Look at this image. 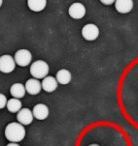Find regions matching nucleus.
I'll use <instances>...</instances> for the list:
<instances>
[{
    "label": "nucleus",
    "instance_id": "f257e3e1",
    "mask_svg": "<svg viewBox=\"0 0 138 146\" xmlns=\"http://www.w3.org/2000/svg\"><path fill=\"white\" fill-rule=\"evenodd\" d=\"M5 135L12 142L22 141L26 135V130L21 123H10L5 129Z\"/></svg>",
    "mask_w": 138,
    "mask_h": 146
},
{
    "label": "nucleus",
    "instance_id": "f03ea898",
    "mask_svg": "<svg viewBox=\"0 0 138 146\" xmlns=\"http://www.w3.org/2000/svg\"><path fill=\"white\" fill-rule=\"evenodd\" d=\"M49 73V66L43 60L35 61L30 66V74L36 80L39 78H45Z\"/></svg>",
    "mask_w": 138,
    "mask_h": 146
},
{
    "label": "nucleus",
    "instance_id": "7ed1b4c3",
    "mask_svg": "<svg viewBox=\"0 0 138 146\" xmlns=\"http://www.w3.org/2000/svg\"><path fill=\"white\" fill-rule=\"evenodd\" d=\"M32 55L27 49H19L15 54V61L19 66L26 67L31 62Z\"/></svg>",
    "mask_w": 138,
    "mask_h": 146
},
{
    "label": "nucleus",
    "instance_id": "20e7f679",
    "mask_svg": "<svg viewBox=\"0 0 138 146\" xmlns=\"http://www.w3.org/2000/svg\"><path fill=\"white\" fill-rule=\"evenodd\" d=\"M16 67V61L11 55H2L0 57V71L2 73H11Z\"/></svg>",
    "mask_w": 138,
    "mask_h": 146
},
{
    "label": "nucleus",
    "instance_id": "39448f33",
    "mask_svg": "<svg viewBox=\"0 0 138 146\" xmlns=\"http://www.w3.org/2000/svg\"><path fill=\"white\" fill-rule=\"evenodd\" d=\"M82 35L87 41H94L99 35V29L94 24H87L83 27Z\"/></svg>",
    "mask_w": 138,
    "mask_h": 146
},
{
    "label": "nucleus",
    "instance_id": "423d86ee",
    "mask_svg": "<svg viewBox=\"0 0 138 146\" xmlns=\"http://www.w3.org/2000/svg\"><path fill=\"white\" fill-rule=\"evenodd\" d=\"M68 15L72 19H80L84 18V16L86 15V8H85V6L82 3L76 2V3H73L69 7Z\"/></svg>",
    "mask_w": 138,
    "mask_h": 146
},
{
    "label": "nucleus",
    "instance_id": "0eeeda50",
    "mask_svg": "<svg viewBox=\"0 0 138 146\" xmlns=\"http://www.w3.org/2000/svg\"><path fill=\"white\" fill-rule=\"evenodd\" d=\"M115 8L121 14L129 13L133 8V1L132 0H116Z\"/></svg>",
    "mask_w": 138,
    "mask_h": 146
},
{
    "label": "nucleus",
    "instance_id": "6e6552de",
    "mask_svg": "<svg viewBox=\"0 0 138 146\" xmlns=\"http://www.w3.org/2000/svg\"><path fill=\"white\" fill-rule=\"evenodd\" d=\"M17 119L21 124L28 125V124H30L32 122V120H33V113H32L28 108H22V110L18 112Z\"/></svg>",
    "mask_w": 138,
    "mask_h": 146
},
{
    "label": "nucleus",
    "instance_id": "1a4fd4ad",
    "mask_svg": "<svg viewBox=\"0 0 138 146\" xmlns=\"http://www.w3.org/2000/svg\"><path fill=\"white\" fill-rule=\"evenodd\" d=\"M41 89H42V84L36 78H31V80H28L26 81V90L30 95H37V94L40 93Z\"/></svg>",
    "mask_w": 138,
    "mask_h": 146
},
{
    "label": "nucleus",
    "instance_id": "9d476101",
    "mask_svg": "<svg viewBox=\"0 0 138 146\" xmlns=\"http://www.w3.org/2000/svg\"><path fill=\"white\" fill-rule=\"evenodd\" d=\"M32 113H33V116L36 119L44 120L49 115V108H48L47 106L43 105V104H38V105H36L33 108Z\"/></svg>",
    "mask_w": 138,
    "mask_h": 146
},
{
    "label": "nucleus",
    "instance_id": "9b49d317",
    "mask_svg": "<svg viewBox=\"0 0 138 146\" xmlns=\"http://www.w3.org/2000/svg\"><path fill=\"white\" fill-rule=\"evenodd\" d=\"M57 78H53V76H46L42 81V88L44 89L46 92H54L57 87Z\"/></svg>",
    "mask_w": 138,
    "mask_h": 146
},
{
    "label": "nucleus",
    "instance_id": "f8f14e48",
    "mask_svg": "<svg viewBox=\"0 0 138 146\" xmlns=\"http://www.w3.org/2000/svg\"><path fill=\"white\" fill-rule=\"evenodd\" d=\"M26 86H24L22 83H15L11 86V89H10L11 95L16 99L22 98L24 96V94H26Z\"/></svg>",
    "mask_w": 138,
    "mask_h": 146
},
{
    "label": "nucleus",
    "instance_id": "ddd939ff",
    "mask_svg": "<svg viewBox=\"0 0 138 146\" xmlns=\"http://www.w3.org/2000/svg\"><path fill=\"white\" fill-rule=\"evenodd\" d=\"M47 5V0H27V6L33 12H41Z\"/></svg>",
    "mask_w": 138,
    "mask_h": 146
},
{
    "label": "nucleus",
    "instance_id": "4468645a",
    "mask_svg": "<svg viewBox=\"0 0 138 146\" xmlns=\"http://www.w3.org/2000/svg\"><path fill=\"white\" fill-rule=\"evenodd\" d=\"M56 78L59 83L65 85V84H68L71 81V74H70V72L68 70L62 69V70L59 71L57 73Z\"/></svg>",
    "mask_w": 138,
    "mask_h": 146
},
{
    "label": "nucleus",
    "instance_id": "2eb2a0df",
    "mask_svg": "<svg viewBox=\"0 0 138 146\" xmlns=\"http://www.w3.org/2000/svg\"><path fill=\"white\" fill-rule=\"evenodd\" d=\"M7 108L10 112H19L22 110V102L16 98H13L7 102Z\"/></svg>",
    "mask_w": 138,
    "mask_h": 146
},
{
    "label": "nucleus",
    "instance_id": "dca6fc26",
    "mask_svg": "<svg viewBox=\"0 0 138 146\" xmlns=\"http://www.w3.org/2000/svg\"><path fill=\"white\" fill-rule=\"evenodd\" d=\"M7 98L3 94H0V108H3L7 106Z\"/></svg>",
    "mask_w": 138,
    "mask_h": 146
},
{
    "label": "nucleus",
    "instance_id": "f3484780",
    "mask_svg": "<svg viewBox=\"0 0 138 146\" xmlns=\"http://www.w3.org/2000/svg\"><path fill=\"white\" fill-rule=\"evenodd\" d=\"M100 1L105 5H111L114 3V2H116V0H100Z\"/></svg>",
    "mask_w": 138,
    "mask_h": 146
},
{
    "label": "nucleus",
    "instance_id": "a211bd4d",
    "mask_svg": "<svg viewBox=\"0 0 138 146\" xmlns=\"http://www.w3.org/2000/svg\"><path fill=\"white\" fill-rule=\"evenodd\" d=\"M7 146H20L19 144H17V143H15V142H13V143H9L8 145Z\"/></svg>",
    "mask_w": 138,
    "mask_h": 146
},
{
    "label": "nucleus",
    "instance_id": "6ab92c4d",
    "mask_svg": "<svg viewBox=\"0 0 138 146\" xmlns=\"http://www.w3.org/2000/svg\"><path fill=\"white\" fill-rule=\"evenodd\" d=\"M89 146H99L98 144H91V145H89Z\"/></svg>",
    "mask_w": 138,
    "mask_h": 146
},
{
    "label": "nucleus",
    "instance_id": "aec40b11",
    "mask_svg": "<svg viewBox=\"0 0 138 146\" xmlns=\"http://www.w3.org/2000/svg\"><path fill=\"white\" fill-rule=\"evenodd\" d=\"M2 3H3V0H0V7H1Z\"/></svg>",
    "mask_w": 138,
    "mask_h": 146
}]
</instances>
